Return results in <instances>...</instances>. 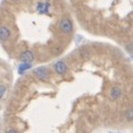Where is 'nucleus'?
<instances>
[{
	"instance_id": "obj_1",
	"label": "nucleus",
	"mask_w": 133,
	"mask_h": 133,
	"mask_svg": "<svg viewBox=\"0 0 133 133\" xmlns=\"http://www.w3.org/2000/svg\"><path fill=\"white\" fill-rule=\"evenodd\" d=\"M58 29L64 35H69L73 31V23L68 18H62L59 24H58Z\"/></svg>"
},
{
	"instance_id": "obj_2",
	"label": "nucleus",
	"mask_w": 133,
	"mask_h": 133,
	"mask_svg": "<svg viewBox=\"0 0 133 133\" xmlns=\"http://www.w3.org/2000/svg\"><path fill=\"white\" fill-rule=\"evenodd\" d=\"M34 74H35V76L37 77V78L40 79V81H44V82H47V81L49 79L48 69H47L46 67H44V66L34 69Z\"/></svg>"
},
{
	"instance_id": "obj_3",
	"label": "nucleus",
	"mask_w": 133,
	"mask_h": 133,
	"mask_svg": "<svg viewBox=\"0 0 133 133\" xmlns=\"http://www.w3.org/2000/svg\"><path fill=\"white\" fill-rule=\"evenodd\" d=\"M54 71L57 73L58 75H64L67 72V64L63 61H58L54 64Z\"/></svg>"
},
{
	"instance_id": "obj_4",
	"label": "nucleus",
	"mask_w": 133,
	"mask_h": 133,
	"mask_svg": "<svg viewBox=\"0 0 133 133\" xmlns=\"http://www.w3.org/2000/svg\"><path fill=\"white\" fill-rule=\"evenodd\" d=\"M19 59H20V62H24V63H26V64H29V63H31L35 59V55L32 54V51H30V50H25L20 54Z\"/></svg>"
},
{
	"instance_id": "obj_5",
	"label": "nucleus",
	"mask_w": 133,
	"mask_h": 133,
	"mask_svg": "<svg viewBox=\"0 0 133 133\" xmlns=\"http://www.w3.org/2000/svg\"><path fill=\"white\" fill-rule=\"evenodd\" d=\"M121 96H122V90L119 86H112L110 88V97L113 101H116V99L121 98Z\"/></svg>"
},
{
	"instance_id": "obj_6",
	"label": "nucleus",
	"mask_w": 133,
	"mask_h": 133,
	"mask_svg": "<svg viewBox=\"0 0 133 133\" xmlns=\"http://www.w3.org/2000/svg\"><path fill=\"white\" fill-rule=\"evenodd\" d=\"M49 2H44V1H40L37 3V11H38L40 15H44V14H47L49 11Z\"/></svg>"
},
{
	"instance_id": "obj_7",
	"label": "nucleus",
	"mask_w": 133,
	"mask_h": 133,
	"mask_svg": "<svg viewBox=\"0 0 133 133\" xmlns=\"http://www.w3.org/2000/svg\"><path fill=\"white\" fill-rule=\"evenodd\" d=\"M10 37V30L5 26H0V42H6Z\"/></svg>"
},
{
	"instance_id": "obj_8",
	"label": "nucleus",
	"mask_w": 133,
	"mask_h": 133,
	"mask_svg": "<svg viewBox=\"0 0 133 133\" xmlns=\"http://www.w3.org/2000/svg\"><path fill=\"white\" fill-rule=\"evenodd\" d=\"M6 92H7L6 86L5 85H2V84H0V99H2L3 97H5Z\"/></svg>"
},
{
	"instance_id": "obj_9",
	"label": "nucleus",
	"mask_w": 133,
	"mask_h": 133,
	"mask_svg": "<svg viewBox=\"0 0 133 133\" xmlns=\"http://www.w3.org/2000/svg\"><path fill=\"white\" fill-rule=\"evenodd\" d=\"M62 50H63L62 47H55V48L53 49V53H54L55 55H58L59 53H62Z\"/></svg>"
},
{
	"instance_id": "obj_10",
	"label": "nucleus",
	"mask_w": 133,
	"mask_h": 133,
	"mask_svg": "<svg viewBox=\"0 0 133 133\" xmlns=\"http://www.w3.org/2000/svg\"><path fill=\"white\" fill-rule=\"evenodd\" d=\"M132 115H133V113H132V110L130 109L129 112L127 113V119H129V121H132Z\"/></svg>"
},
{
	"instance_id": "obj_11",
	"label": "nucleus",
	"mask_w": 133,
	"mask_h": 133,
	"mask_svg": "<svg viewBox=\"0 0 133 133\" xmlns=\"http://www.w3.org/2000/svg\"><path fill=\"white\" fill-rule=\"evenodd\" d=\"M6 133H19V132H18L17 130H15V129H10V130H8Z\"/></svg>"
},
{
	"instance_id": "obj_12",
	"label": "nucleus",
	"mask_w": 133,
	"mask_h": 133,
	"mask_svg": "<svg viewBox=\"0 0 133 133\" xmlns=\"http://www.w3.org/2000/svg\"><path fill=\"white\" fill-rule=\"evenodd\" d=\"M11 1H14V2H18V1H20V0H11Z\"/></svg>"
}]
</instances>
